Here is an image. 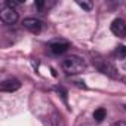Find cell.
Segmentation results:
<instances>
[{"label":"cell","instance_id":"cell-12","mask_svg":"<svg viewBox=\"0 0 126 126\" xmlns=\"http://www.w3.org/2000/svg\"><path fill=\"white\" fill-rule=\"evenodd\" d=\"M125 107H126V105H125Z\"/></svg>","mask_w":126,"mask_h":126},{"label":"cell","instance_id":"cell-9","mask_svg":"<svg viewBox=\"0 0 126 126\" xmlns=\"http://www.w3.org/2000/svg\"><path fill=\"white\" fill-rule=\"evenodd\" d=\"M114 55L119 58V59H125L126 58V46L125 45H119L114 50Z\"/></svg>","mask_w":126,"mask_h":126},{"label":"cell","instance_id":"cell-8","mask_svg":"<svg viewBox=\"0 0 126 126\" xmlns=\"http://www.w3.org/2000/svg\"><path fill=\"white\" fill-rule=\"evenodd\" d=\"M105 116H107V111H105L104 108H96V110L94 111V119H95L96 122H102V120L105 119Z\"/></svg>","mask_w":126,"mask_h":126},{"label":"cell","instance_id":"cell-1","mask_svg":"<svg viewBox=\"0 0 126 126\" xmlns=\"http://www.w3.org/2000/svg\"><path fill=\"white\" fill-rule=\"evenodd\" d=\"M62 68L67 74H79L86 68V62L83 58L77 55H71L62 61Z\"/></svg>","mask_w":126,"mask_h":126},{"label":"cell","instance_id":"cell-5","mask_svg":"<svg viewBox=\"0 0 126 126\" xmlns=\"http://www.w3.org/2000/svg\"><path fill=\"white\" fill-rule=\"evenodd\" d=\"M111 33L117 37H125L126 36V22L122 18H116L111 22Z\"/></svg>","mask_w":126,"mask_h":126},{"label":"cell","instance_id":"cell-6","mask_svg":"<svg viewBox=\"0 0 126 126\" xmlns=\"http://www.w3.org/2000/svg\"><path fill=\"white\" fill-rule=\"evenodd\" d=\"M21 88V82L18 79H6L2 82V85H0V89H2L3 92H15Z\"/></svg>","mask_w":126,"mask_h":126},{"label":"cell","instance_id":"cell-10","mask_svg":"<svg viewBox=\"0 0 126 126\" xmlns=\"http://www.w3.org/2000/svg\"><path fill=\"white\" fill-rule=\"evenodd\" d=\"M77 5L82 8V9H85V11H91L92 9V2H77Z\"/></svg>","mask_w":126,"mask_h":126},{"label":"cell","instance_id":"cell-3","mask_svg":"<svg viewBox=\"0 0 126 126\" xmlns=\"http://www.w3.org/2000/svg\"><path fill=\"white\" fill-rule=\"evenodd\" d=\"M0 19H2L5 24H8V25L15 24L18 21V12L14 8L5 6V8H2V11H0Z\"/></svg>","mask_w":126,"mask_h":126},{"label":"cell","instance_id":"cell-11","mask_svg":"<svg viewBox=\"0 0 126 126\" xmlns=\"http://www.w3.org/2000/svg\"><path fill=\"white\" fill-rule=\"evenodd\" d=\"M111 126H126V122H125V120H120V122H116V123H113Z\"/></svg>","mask_w":126,"mask_h":126},{"label":"cell","instance_id":"cell-7","mask_svg":"<svg viewBox=\"0 0 126 126\" xmlns=\"http://www.w3.org/2000/svg\"><path fill=\"white\" fill-rule=\"evenodd\" d=\"M68 47H70V43H68V42H65V40L52 42V43L49 45L50 52H52V53H55V55H61V53L67 52V50H68Z\"/></svg>","mask_w":126,"mask_h":126},{"label":"cell","instance_id":"cell-4","mask_svg":"<svg viewBox=\"0 0 126 126\" xmlns=\"http://www.w3.org/2000/svg\"><path fill=\"white\" fill-rule=\"evenodd\" d=\"M22 25L31 33H40L42 28H43V22L37 18H25L22 21Z\"/></svg>","mask_w":126,"mask_h":126},{"label":"cell","instance_id":"cell-2","mask_svg":"<svg viewBox=\"0 0 126 126\" xmlns=\"http://www.w3.org/2000/svg\"><path fill=\"white\" fill-rule=\"evenodd\" d=\"M94 64L96 65V68H98L101 73H104V74H107V76H110V77H113V79H117V77H119L117 68L114 67L113 62H110V61H107V59H94Z\"/></svg>","mask_w":126,"mask_h":126}]
</instances>
